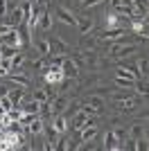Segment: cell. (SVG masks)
Returning <instances> with one entry per match:
<instances>
[{
  "mask_svg": "<svg viewBox=\"0 0 149 151\" xmlns=\"http://www.w3.org/2000/svg\"><path fill=\"white\" fill-rule=\"evenodd\" d=\"M0 23H7L9 27H20V23H23V9L16 7V9H12V12H7L5 16L0 18Z\"/></svg>",
  "mask_w": 149,
  "mask_h": 151,
  "instance_id": "cell-1",
  "label": "cell"
},
{
  "mask_svg": "<svg viewBox=\"0 0 149 151\" xmlns=\"http://www.w3.org/2000/svg\"><path fill=\"white\" fill-rule=\"evenodd\" d=\"M79 65L72 61L70 57H66L63 59V63H61V72H63V77H68V79H77L79 77Z\"/></svg>",
  "mask_w": 149,
  "mask_h": 151,
  "instance_id": "cell-2",
  "label": "cell"
},
{
  "mask_svg": "<svg viewBox=\"0 0 149 151\" xmlns=\"http://www.w3.org/2000/svg\"><path fill=\"white\" fill-rule=\"evenodd\" d=\"M68 97H66V95H59V97H54V99L50 101V113H52V117H54V115H61L63 111H66V108H68Z\"/></svg>",
  "mask_w": 149,
  "mask_h": 151,
  "instance_id": "cell-3",
  "label": "cell"
},
{
  "mask_svg": "<svg viewBox=\"0 0 149 151\" xmlns=\"http://www.w3.org/2000/svg\"><path fill=\"white\" fill-rule=\"evenodd\" d=\"M127 36V27H113V29H104L99 34V41H118V38Z\"/></svg>",
  "mask_w": 149,
  "mask_h": 151,
  "instance_id": "cell-4",
  "label": "cell"
},
{
  "mask_svg": "<svg viewBox=\"0 0 149 151\" xmlns=\"http://www.w3.org/2000/svg\"><path fill=\"white\" fill-rule=\"evenodd\" d=\"M61 79H63L61 68H52V65H48V70H45V81H48V86H59Z\"/></svg>",
  "mask_w": 149,
  "mask_h": 151,
  "instance_id": "cell-5",
  "label": "cell"
},
{
  "mask_svg": "<svg viewBox=\"0 0 149 151\" xmlns=\"http://www.w3.org/2000/svg\"><path fill=\"white\" fill-rule=\"evenodd\" d=\"M56 18L61 20L63 25H70V27H74V23H77V16H74L70 9H66V7H59V9H56Z\"/></svg>",
  "mask_w": 149,
  "mask_h": 151,
  "instance_id": "cell-6",
  "label": "cell"
},
{
  "mask_svg": "<svg viewBox=\"0 0 149 151\" xmlns=\"http://www.w3.org/2000/svg\"><path fill=\"white\" fill-rule=\"evenodd\" d=\"M0 38H2V43H7V45H14V47H20V43H23V36H20L18 27H14L12 32H7L5 36H0Z\"/></svg>",
  "mask_w": 149,
  "mask_h": 151,
  "instance_id": "cell-7",
  "label": "cell"
},
{
  "mask_svg": "<svg viewBox=\"0 0 149 151\" xmlns=\"http://www.w3.org/2000/svg\"><path fill=\"white\" fill-rule=\"evenodd\" d=\"M84 126H86V113H81V111L72 113V122H68V129H72L74 133H79Z\"/></svg>",
  "mask_w": 149,
  "mask_h": 151,
  "instance_id": "cell-8",
  "label": "cell"
},
{
  "mask_svg": "<svg viewBox=\"0 0 149 151\" xmlns=\"http://www.w3.org/2000/svg\"><path fill=\"white\" fill-rule=\"evenodd\" d=\"M48 45H50V54H66V52H70V47L61 38H48Z\"/></svg>",
  "mask_w": 149,
  "mask_h": 151,
  "instance_id": "cell-9",
  "label": "cell"
},
{
  "mask_svg": "<svg viewBox=\"0 0 149 151\" xmlns=\"http://www.w3.org/2000/svg\"><path fill=\"white\" fill-rule=\"evenodd\" d=\"M43 124H45V122H43V120H41V117L36 115V117H34L32 122H27V124H25L23 129H25L27 133H30V135H38V133H43Z\"/></svg>",
  "mask_w": 149,
  "mask_h": 151,
  "instance_id": "cell-10",
  "label": "cell"
},
{
  "mask_svg": "<svg viewBox=\"0 0 149 151\" xmlns=\"http://www.w3.org/2000/svg\"><path fill=\"white\" fill-rule=\"evenodd\" d=\"M50 27H52V14L48 12V7L43 9V14L38 16V23H36V29H43V32H48Z\"/></svg>",
  "mask_w": 149,
  "mask_h": 151,
  "instance_id": "cell-11",
  "label": "cell"
},
{
  "mask_svg": "<svg viewBox=\"0 0 149 151\" xmlns=\"http://www.w3.org/2000/svg\"><path fill=\"white\" fill-rule=\"evenodd\" d=\"M136 106H138V99H133V97H124V99L115 101V108H118V111H122V113H127V111H133Z\"/></svg>",
  "mask_w": 149,
  "mask_h": 151,
  "instance_id": "cell-12",
  "label": "cell"
},
{
  "mask_svg": "<svg viewBox=\"0 0 149 151\" xmlns=\"http://www.w3.org/2000/svg\"><path fill=\"white\" fill-rule=\"evenodd\" d=\"M104 149L106 151L120 149V142H118V138H115V133H113V131H106L104 133Z\"/></svg>",
  "mask_w": 149,
  "mask_h": 151,
  "instance_id": "cell-13",
  "label": "cell"
},
{
  "mask_svg": "<svg viewBox=\"0 0 149 151\" xmlns=\"http://www.w3.org/2000/svg\"><path fill=\"white\" fill-rule=\"evenodd\" d=\"M113 27H127V20L118 18V14H115V12L106 14V29H113Z\"/></svg>",
  "mask_w": 149,
  "mask_h": 151,
  "instance_id": "cell-14",
  "label": "cell"
},
{
  "mask_svg": "<svg viewBox=\"0 0 149 151\" xmlns=\"http://www.w3.org/2000/svg\"><path fill=\"white\" fill-rule=\"evenodd\" d=\"M18 108L23 111V113H34V115H38V111H41V104H38V101H34V99H27V101H20Z\"/></svg>",
  "mask_w": 149,
  "mask_h": 151,
  "instance_id": "cell-15",
  "label": "cell"
},
{
  "mask_svg": "<svg viewBox=\"0 0 149 151\" xmlns=\"http://www.w3.org/2000/svg\"><path fill=\"white\" fill-rule=\"evenodd\" d=\"M52 129H54L56 133H66L68 131V117L66 115H54V122H52Z\"/></svg>",
  "mask_w": 149,
  "mask_h": 151,
  "instance_id": "cell-16",
  "label": "cell"
},
{
  "mask_svg": "<svg viewBox=\"0 0 149 151\" xmlns=\"http://www.w3.org/2000/svg\"><path fill=\"white\" fill-rule=\"evenodd\" d=\"M145 129H147V126H145V122H133L127 135H129L131 140H138V138H142V135H145Z\"/></svg>",
  "mask_w": 149,
  "mask_h": 151,
  "instance_id": "cell-17",
  "label": "cell"
},
{
  "mask_svg": "<svg viewBox=\"0 0 149 151\" xmlns=\"http://www.w3.org/2000/svg\"><path fill=\"white\" fill-rule=\"evenodd\" d=\"M97 138V126H84L79 131V140L81 142H88V140H95Z\"/></svg>",
  "mask_w": 149,
  "mask_h": 151,
  "instance_id": "cell-18",
  "label": "cell"
},
{
  "mask_svg": "<svg viewBox=\"0 0 149 151\" xmlns=\"http://www.w3.org/2000/svg\"><path fill=\"white\" fill-rule=\"evenodd\" d=\"M74 25L79 27V32H81V34H88V32L93 29V20H90V18H86V16H77V23H74Z\"/></svg>",
  "mask_w": 149,
  "mask_h": 151,
  "instance_id": "cell-19",
  "label": "cell"
},
{
  "mask_svg": "<svg viewBox=\"0 0 149 151\" xmlns=\"http://www.w3.org/2000/svg\"><path fill=\"white\" fill-rule=\"evenodd\" d=\"M115 77H122V79H138V75L127 65H118L115 68Z\"/></svg>",
  "mask_w": 149,
  "mask_h": 151,
  "instance_id": "cell-20",
  "label": "cell"
},
{
  "mask_svg": "<svg viewBox=\"0 0 149 151\" xmlns=\"http://www.w3.org/2000/svg\"><path fill=\"white\" fill-rule=\"evenodd\" d=\"M32 43H34L36 52H41L43 57H48V54H50V45H48V38H34Z\"/></svg>",
  "mask_w": 149,
  "mask_h": 151,
  "instance_id": "cell-21",
  "label": "cell"
},
{
  "mask_svg": "<svg viewBox=\"0 0 149 151\" xmlns=\"http://www.w3.org/2000/svg\"><path fill=\"white\" fill-rule=\"evenodd\" d=\"M84 104H88V106H95L102 111V106H104V97L102 95H88L86 99H84Z\"/></svg>",
  "mask_w": 149,
  "mask_h": 151,
  "instance_id": "cell-22",
  "label": "cell"
},
{
  "mask_svg": "<svg viewBox=\"0 0 149 151\" xmlns=\"http://www.w3.org/2000/svg\"><path fill=\"white\" fill-rule=\"evenodd\" d=\"M20 47H14V45H7V43H0V57L2 59H12Z\"/></svg>",
  "mask_w": 149,
  "mask_h": 151,
  "instance_id": "cell-23",
  "label": "cell"
},
{
  "mask_svg": "<svg viewBox=\"0 0 149 151\" xmlns=\"http://www.w3.org/2000/svg\"><path fill=\"white\" fill-rule=\"evenodd\" d=\"M23 63H25V52H23V50H18V52H16V54L12 57V70L23 68Z\"/></svg>",
  "mask_w": 149,
  "mask_h": 151,
  "instance_id": "cell-24",
  "label": "cell"
},
{
  "mask_svg": "<svg viewBox=\"0 0 149 151\" xmlns=\"http://www.w3.org/2000/svg\"><path fill=\"white\" fill-rule=\"evenodd\" d=\"M48 65H50L48 57H41V59H36V61L32 63V70H38V72H45V70H48Z\"/></svg>",
  "mask_w": 149,
  "mask_h": 151,
  "instance_id": "cell-25",
  "label": "cell"
},
{
  "mask_svg": "<svg viewBox=\"0 0 149 151\" xmlns=\"http://www.w3.org/2000/svg\"><path fill=\"white\" fill-rule=\"evenodd\" d=\"M32 99L38 101V104H43V101L50 99V95H48V88H41V90H34V95H32Z\"/></svg>",
  "mask_w": 149,
  "mask_h": 151,
  "instance_id": "cell-26",
  "label": "cell"
},
{
  "mask_svg": "<svg viewBox=\"0 0 149 151\" xmlns=\"http://www.w3.org/2000/svg\"><path fill=\"white\" fill-rule=\"evenodd\" d=\"M12 72V59H2L0 57V77H7Z\"/></svg>",
  "mask_w": 149,
  "mask_h": 151,
  "instance_id": "cell-27",
  "label": "cell"
},
{
  "mask_svg": "<svg viewBox=\"0 0 149 151\" xmlns=\"http://www.w3.org/2000/svg\"><path fill=\"white\" fill-rule=\"evenodd\" d=\"M147 68H149V59H147V57L138 59V70H140V75H142V79H147Z\"/></svg>",
  "mask_w": 149,
  "mask_h": 151,
  "instance_id": "cell-28",
  "label": "cell"
},
{
  "mask_svg": "<svg viewBox=\"0 0 149 151\" xmlns=\"http://www.w3.org/2000/svg\"><path fill=\"white\" fill-rule=\"evenodd\" d=\"M124 97H131V93L127 88H124V90H113V93H111V99L113 101H120V99H124Z\"/></svg>",
  "mask_w": 149,
  "mask_h": 151,
  "instance_id": "cell-29",
  "label": "cell"
},
{
  "mask_svg": "<svg viewBox=\"0 0 149 151\" xmlns=\"http://www.w3.org/2000/svg\"><path fill=\"white\" fill-rule=\"evenodd\" d=\"M84 83H86V86H99V83H104V77H99V75H90Z\"/></svg>",
  "mask_w": 149,
  "mask_h": 151,
  "instance_id": "cell-30",
  "label": "cell"
},
{
  "mask_svg": "<svg viewBox=\"0 0 149 151\" xmlns=\"http://www.w3.org/2000/svg\"><path fill=\"white\" fill-rule=\"evenodd\" d=\"M115 81H118V86H120V88H133L136 79H122V77H115Z\"/></svg>",
  "mask_w": 149,
  "mask_h": 151,
  "instance_id": "cell-31",
  "label": "cell"
},
{
  "mask_svg": "<svg viewBox=\"0 0 149 151\" xmlns=\"http://www.w3.org/2000/svg\"><path fill=\"white\" fill-rule=\"evenodd\" d=\"M81 113H86V115H97L99 113V108H95V106H88V104H84V106L79 108Z\"/></svg>",
  "mask_w": 149,
  "mask_h": 151,
  "instance_id": "cell-32",
  "label": "cell"
},
{
  "mask_svg": "<svg viewBox=\"0 0 149 151\" xmlns=\"http://www.w3.org/2000/svg\"><path fill=\"white\" fill-rule=\"evenodd\" d=\"M104 0H81V7L84 9H90V7H95V5H102Z\"/></svg>",
  "mask_w": 149,
  "mask_h": 151,
  "instance_id": "cell-33",
  "label": "cell"
},
{
  "mask_svg": "<svg viewBox=\"0 0 149 151\" xmlns=\"http://www.w3.org/2000/svg\"><path fill=\"white\" fill-rule=\"evenodd\" d=\"M7 12H9V5H7V0H0V18H2Z\"/></svg>",
  "mask_w": 149,
  "mask_h": 151,
  "instance_id": "cell-34",
  "label": "cell"
},
{
  "mask_svg": "<svg viewBox=\"0 0 149 151\" xmlns=\"http://www.w3.org/2000/svg\"><path fill=\"white\" fill-rule=\"evenodd\" d=\"M7 93H9V86H7V83H0V97H7Z\"/></svg>",
  "mask_w": 149,
  "mask_h": 151,
  "instance_id": "cell-35",
  "label": "cell"
},
{
  "mask_svg": "<svg viewBox=\"0 0 149 151\" xmlns=\"http://www.w3.org/2000/svg\"><path fill=\"white\" fill-rule=\"evenodd\" d=\"M120 5H122V0H111V7H113V9H115V7H120Z\"/></svg>",
  "mask_w": 149,
  "mask_h": 151,
  "instance_id": "cell-36",
  "label": "cell"
},
{
  "mask_svg": "<svg viewBox=\"0 0 149 151\" xmlns=\"http://www.w3.org/2000/svg\"><path fill=\"white\" fill-rule=\"evenodd\" d=\"M25 2H36V0H25Z\"/></svg>",
  "mask_w": 149,
  "mask_h": 151,
  "instance_id": "cell-37",
  "label": "cell"
}]
</instances>
